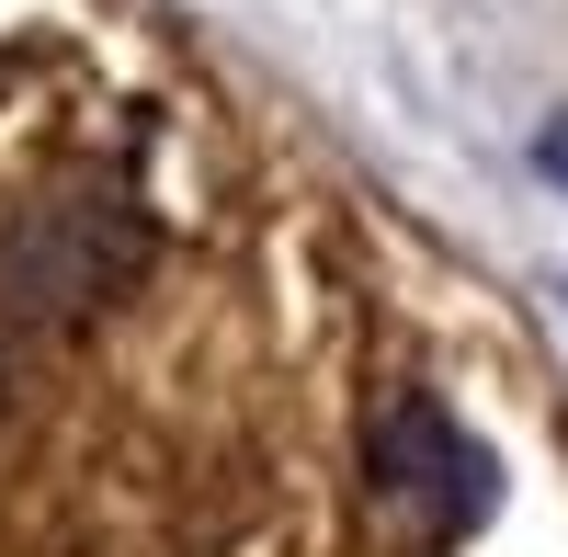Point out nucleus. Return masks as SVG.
Returning a JSON list of instances; mask_svg holds the SVG:
<instances>
[{"mask_svg":"<svg viewBox=\"0 0 568 557\" xmlns=\"http://www.w3.org/2000/svg\"><path fill=\"white\" fill-rule=\"evenodd\" d=\"M364 467H375V489L398 500V513L433 535V546H455V535H478L489 524V500H500V467H489V444L455 422L444 398H387L375 409V433H364Z\"/></svg>","mask_w":568,"mask_h":557,"instance_id":"nucleus-1","label":"nucleus"},{"mask_svg":"<svg viewBox=\"0 0 568 557\" xmlns=\"http://www.w3.org/2000/svg\"><path fill=\"white\" fill-rule=\"evenodd\" d=\"M125 262H136V227H125V216H103V205H34L12 240H0V307H23V318H34V307H45V318H58V307H91Z\"/></svg>","mask_w":568,"mask_h":557,"instance_id":"nucleus-2","label":"nucleus"},{"mask_svg":"<svg viewBox=\"0 0 568 557\" xmlns=\"http://www.w3.org/2000/svg\"><path fill=\"white\" fill-rule=\"evenodd\" d=\"M535 160H546V171H557V182H568V125H557V136H546V149H535Z\"/></svg>","mask_w":568,"mask_h":557,"instance_id":"nucleus-3","label":"nucleus"}]
</instances>
